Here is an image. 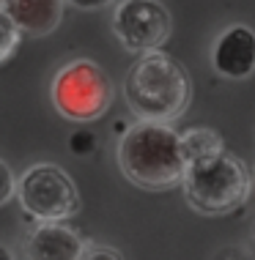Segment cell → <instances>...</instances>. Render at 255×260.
I'll list each match as a JSON object with an SVG mask.
<instances>
[{"label": "cell", "mask_w": 255, "mask_h": 260, "mask_svg": "<svg viewBox=\"0 0 255 260\" xmlns=\"http://www.w3.org/2000/svg\"><path fill=\"white\" fill-rule=\"evenodd\" d=\"M0 260H17V257H14V252L6 247V244H0Z\"/></svg>", "instance_id": "9a60e30c"}, {"label": "cell", "mask_w": 255, "mask_h": 260, "mask_svg": "<svg viewBox=\"0 0 255 260\" xmlns=\"http://www.w3.org/2000/svg\"><path fill=\"white\" fill-rule=\"evenodd\" d=\"M252 241H255V228H252Z\"/></svg>", "instance_id": "2e32d148"}, {"label": "cell", "mask_w": 255, "mask_h": 260, "mask_svg": "<svg viewBox=\"0 0 255 260\" xmlns=\"http://www.w3.org/2000/svg\"><path fill=\"white\" fill-rule=\"evenodd\" d=\"M118 167L143 189H170L184 178L179 132L159 121H137L118 143Z\"/></svg>", "instance_id": "7a4b0ae2"}, {"label": "cell", "mask_w": 255, "mask_h": 260, "mask_svg": "<svg viewBox=\"0 0 255 260\" xmlns=\"http://www.w3.org/2000/svg\"><path fill=\"white\" fill-rule=\"evenodd\" d=\"M170 14L159 0H124L112 14V33L129 52H154L170 36Z\"/></svg>", "instance_id": "8992f818"}, {"label": "cell", "mask_w": 255, "mask_h": 260, "mask_svg": "<svg viewBox=\"0 0 255 260\" xmlns=\"http://www.w3.org/2000/svg\"><path fill=\"white\" fill-rule=\"evenodd\" d=\"M80 260H124V257L118 255V252L107 249V247H91L80 255Z\"/></svg>", "instance_id": "4fadbf2b"}, {"label": "cell", "mask_w": 255, "mask_h": 260, "mask_svg": "<svg viewBox=\"0 0 255 260\" xmlns=\"http://www.w3.org/2000/svg\"><path fill=\"white\" fill-rule=\"evenodd\" d=\"M112 102L107 74L94 60H72L52 80V104L69 121H96Z\"/></svg>", "instance_id": "277c9868"}, {"label": "cell", "mask_w": 255, "mask_h": 260, "mask_svg": "<svg viewBox=\"0 0 255 260\" xmlns=\"http://www.w3.org/2000/svg\"><path fill=\"white\" fill-rule=\"evenodd\" d=\"M14 192H17V178H14L11 167L0 159V206H6Z\"/></svg>", "instance_id": "7c38bea8"}, {"label": "cell", "mask_w": 255, "mask_h": 260, "mask_svg": "<svg viewBox=\"0 0 255 260\" xmlns=\"http://www.w3.org/2000/svg\"><path fill=\"white\" fill-rule=\"evenodd\" d=\"M66 3H72V6H77V9H82V11H94V9L110 6L112 0H66Z\"/></svg>", "instance_id": "5bb4252c"}, {"label": "cell", "mask_w": 255, "mask_h": 260, "mask_svg": "<svg viewBox=\"0 0 255 260\" xmlns=\"http://www.w3.org/2000/svg\"><path fill=\"white\" fill-rule=\"evenodd\" d=\"M82 252V236L61 222H41L25 238L27 260H80Z\"/></svg>", "instance_id": "ba28073f"}, {"label": "cell", "mask_w": 255, "mask_h": 260, "mask_svg": "<svg viewBox=\"0 0 255 260\" xmlns=\"http://www.w3.org/2000/svg\"><path fill=\"white\" fill-rule=\"evenodd\" d=\"M217 74L228 80H244L255 72V30L247 25H231L219 33L211 50Z\"/></svg>", "instance_id": "52a82bcc"}, {"label": "cell", "mask_w": 255, "mask_h": 260, "mask_svg": "<svg viewBox=\"0 0 255 260\" xmlns=\"http://www.w3.org/2000/svg\"><path fill=\"white\" fill-rule=\"evenodd\" d=\"M184 192L189 206L201 214H228L250 198L252 178L244 161L231 156L228 151H217L211 156L184 167Z\"/></svg>", "instance_id": "3957f363"}, {"label": "cell", "mask_w": 255, "mask_h": 260, "mask_svg": "<svg viewBox=\"0 0 255 260\" xmlns=\"http://www.w3.org/2000/svg\"><path fill=\"white\" fill-rule=\"evenodd\" d=\"M63 3L66 0H6L3 11L19 27V33L47 36V33L58 30L63 19Z\"/></svg>", "instance_id": "9c48e42d"}, {"label": "cell", "mask_w": 255, "mask_h": 260, "mask_svg": "<svg viewBox=\"0 0 255 260\" xmlns=\"http://www.w3.org/2000/svg\"><path fill=\"white\" fill-rule=\"evenodd\" d=\"M19 47V27L11 22V17L0 9V63H6Z\"/></svg>", "instance_id": "8fae6325"}, {"label": "cell", "mask_w": 255, "mask_h": 260, "mask_svg": "<svg viewBox=\"0 0 255 260\" xmlns=\"http://www.w3.org/2000/svg\"><path fill=\"white\" fill-rule=\"evenodd\" d=\"M126 104L140 121H176L189 104L192 82L179 60L165 52H143L124 80Z\"/></svg>", "instance_id": "6da1fadb"}, {"label": "cell", "mask_w": 255, "mask_h": 260, "mask_svg": "<svg viewBox=\"0 0 255 260\" xmlns=\"http://www.w3.org/2000/svg\"><path fill=\"white\" fill-rule=\"evenodd\" d=\"M181 140V153H184V165H192L211 156V153L222 151V137L211 129H189L179 135Z\"/></svg>", "instance_id": "30bf717a"}, {"label": "cell", "mask_w": 255, "mask_h": 260, "mask_svg": "<svg viewBox=\"0 0 255 260\" xmlns=\"http://www.w3.org/2000/svg\"><path fill=\"white\" fill-rule=\"evenodd\" d=\"M17 194L25 214L39 222H63L80 208L74 181L58 165H33L17 181Z\"/></svg>", "instance_id": "5b68a950"}]
</instances>
